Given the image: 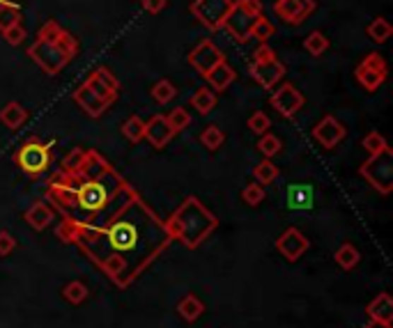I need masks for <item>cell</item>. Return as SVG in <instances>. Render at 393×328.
<instances>
[{"label":"cell","instance_id":"cell-1","mask_svg":"<svg viewBox=\"0 0 393 328\" xmlns=\"http://www.w3.org/2000/svg\"><path fill=\"white\" fill-rule=\"evenodd\" d=\"M170 243L163 221L139 193L104 225L81 230L69 239V245H76L120 289L141 278Z\"/></svg>","mask_w":393,"mask_h":328},{"label":"cell","instance_id":"cell-2","mask_svg":"<svg viewBox=\"0 0 393 328\" xmlns=\"http://www.w3.org/2000/svg\"><path fill=\"white\" fill-rule=\"evenodd\" d=\"M134 195L136 188L95 150H86L78 170H60L47 184V200L62 216L56 230L62 243L81 230L104 225Z\"/></svg>","mask_w":393,"mask_h":328},{"label":"cell","instance_id":"cell-3","mask_svg":"<svg viewBox=\"0 0 393 328\" xmlns=\"http://www.w3.org/2000/svg\"><path fill=\"white\" fill-rule=\"evenodd\" d=\"M163 227L172 241H180L184 248L196 250L209 239V234H214L218 218L198 198L191 195L170 214L168 221H163Z\"/></svg>","mask_w":393,"mask_h":328},{"label":"cell","instance_id":"cell-4","mask_svg":"<svg viewBox=\"0 0 393 328\" xmlns=\"http://www.w3.org/2000/svg\"><path fill=\"white\" fill-rule=\"evenodd\" d=\"M28 56L44 74L58 76L78 56V40L58 21H47L40 28L37 40L28 49Z\"/></svg>","mask_w":393,"mask_h":328},{"label":"cell","instance_id":"cell-5","mask_svg":"<svg viewBox=\"0 0 393 328\" xmlns=\"http://www.w3.org/2000/svg\"><path fill=\"white\" fill-rule=\"evenodd\" d=\"M51 163H53L51 145L35 138V135L21 142V147L14 152V166L25 172L30 179H40L51 168Z\"/></svg>","mask_w":393,"mask_h":328},{"label":"cell","instance_id":"cell-6","mask_svg":"<svg viewBox=\"0 0 393 328\" xmlns=\"http://www.w3.org/2000/svg\"><path fill=\"white\" fill-rule=\"evenodd\" d=\"M359 172H361V177L377 190V193L389 195L393 190V152H391V147L368 157V161L361 163Z\"/></svg>","mask_w":393,"mask_h":328},{"label":"cell","instance_id":"cell-7","mask_svg":"<svg viewBox=\"0 0 393 328\" xmlns=\"http://www.w3.org/2000/svg\"><path fill=\"white\" fill-rule=\"evenodd\" d=\"M249 71H251V78L264 90H274L283 80V76H286V67H283V62H278L276 53L267 44H260V49L253 53V62Z\"/></svg>","mask_w":393,"mask_h":328},{"label":"cell","instance_id":"cell-8","mask_svg":"<svg viewBox=\"0 0 393 328\" xmlns=\"http://www.w3.org/2000/svg\"><path fill=\"white\" fill-rule=\"evenodd\" d=\"M235 0H194L191 14L209 30H221L228 12L233 10Z\"/></svg>","mask_w":393,"mask_h":328},{"label":"cell","instance_id":"cell-9","mask_svg":"<svg viewBox=\"0 0 393 328\" xmlns=\"http://www.w3.org/2000/svg\"><path fill=\"white\" fill-rule=\"evenodd\" d=\"M387 71H389L387 60H384L380 53H368L361 65L354 69V76L363 90L375 92V90H380L384 80H387Z\"/></svg>","mask_w":393,"mask_h":328},{"label":"cell","instance_id":"cell-10","mask_svg":"<svg viewBox=\"0 0 393 328\" xmlns=\"http://www.w3.org/2000/svg\"><path fill=\"white\" fill-rule=\"evenodd\" d=\"M269 104H271V108L281 117H286V120H292V117H295L301 111V108H304L306 99H304V95H301L292 83H283L276 90V92L271 95Z\"/></svg>","mask_w":393,"mask_h":328},{"label":"cell","instance_id":"cell-11","mask_svg":"<svg viewBox=\"0 0 393 328\" xmlns=\"http://www.w3.org/2000/svg\"><path fill=\"white\" fill-rule=\"evenodd\" d=\"M86 85L97 92L102 99H106L108 104H115L117 102V95H120V80L115 78V74L108 67H97L90 71V76L86 80Z\"/></svg>","mask_w":393,"mask_h":328},{"label":"cell","instance_id":"cell-12","mask_svg":"<svg viewBox=\"0 0 393 328\" xmlns=\"http://www.w3.org/2000/svg\"><path fill=\"white\" fill-rule=\"evenodd\" d=\"M225 58H223V53H221V49L216 47V44L212 42V40H203L198 44V47L191 51V56H189V65L194 67L200 76H207L209 71H212L218 62H223Z\"/></svg>","mask_w":393,"mask_h":328},{"label":"cell","instance_id":"cell-13","mask_svg":"<svg viewBox=\"0 0 393 328\" xmlns=\"http://www.w3.org/2000/svg\"><path fill=\"white\" fill-rule=\"evenodd\" d=\"M313 12H315V0H276L274 3V14L290 25L304 23Z\"/></svg>","mask_w":393,"mask_h":328},{"label":"cell","instance_id":"cell-14","mask_svg":"<svg viewBox=\"0 0 393 328\" xmlns=\"http://www.w3.org/2000/svg\"><path fill=\"white\" fill-rule=\"evenodd\" d=\"M274 245H276V250L288 262H297L301 255H304L310 248V241L306 239L304 232L297 230V227H288V230L283 232L276 241H274Z\"/></svg>","mask_w":393,"mask_h":328},{"label":"cell","instance_id":"cell-15","mask_svg":"<svg viewBox=\"0 0 393 328\" xmlns=\"http://www.w3.org/2000/svg\"><path fill=\"white\" fill-rule=\"evenodd\" d=\"M253 23H255V16H251L249 12H244L240 5L233 3V10L228 12L225 21H223V28L230 32V37L240 44H246L251 40V30H253Z\"/></svg>","mask_w":393,"mask_h":328},{"label":"cell","instance_id":"cell-16","mask_svg":"<svg viewBox=\"0 0 393 328\" xmlns=\"http://www.w3.org/2000/svg\"><path fill=\"white\" fill-rule=\"evenodd\" d=\"M345 133L347 129L336 120L334 115H327L322 117L315 126H313V140L319 142V147H324V150H334L338 142H341L345 138Z\"/></svg>","mask_w":393,"mask_h":328},{"label":"cell","instance_id":"cell-17","mask_svg":"<svg viewBox=\"0 0 393 328\" xmlns=\"http://www.w3.org/2000/svg\"><path fill=\"white\" fill-rule=\"evenodd\" d=\"M175 138V131L166 122V115H154L152 120L145 122V140H150L154 150H163Z\"/></svg>","mask_w":393,"mask_h":328},{"label":"cell","instance_id":"cell-18","mask_svg":"<svg viewBox=\"0 0 393 328\" xmlns=\"http://www.w3.org/2000/svg\"><path fill=\"white\" fill-rule=\"evenodd\" d=\"M71 99L81 106V111H86L90 117H102L106 111H108V104L106 99H102L97 92H93L86 83L83 85H78L74 92H71Z\"/></svg>","mask_w":393,"mask_h":328},{"label":"cell","instance_id":"cell-19","mask_svg":"<svg viewBox=\"0 0 393 328\" xmlns=\"http://www.w3.org/2000/svg\"><path fill=\"white\" fill-rule=\"evenodd\" d=\"M365 315L373 322H384V324H391L393 322V298L387 291H382V294L375 296L368 308H365Z\"/></svg>","mask_w":393,"mask_h":328},{"label":"cell","instance_id":"cell-20","mask_svg":"<svg viewBox=\"0 0 393 328\" xmlns=\"http://www.w3.org/2000/svg\"><path fill=\"white\" fill-rule=\"evenodd\" d=\"M235 78H237V71L230 65H228L225 60L218 62V65L205 76V80L209 83V87L214 90V92H223V90H228V87L235 83Z\"/></svg>","mask_w":393,"mask_h":328},{"label":"cell","instance_id":"cell-21","mask_svg":"<svg viewBox=\"0 0 393 328\" xmlns=\"http://www.w3.org/2000/svg\"><path fill=\"white\" fill-rule=\"evenodd\" d=\"M25 221H28V225L33 227V230H47V227L51 225V221L56 218V212H53V207H49L47 202H35L28 212H25Z\"/></svg>","mask_w":393,"mask_h":328},{"label":"cell","instance_id":"cell-22","mask_svg":"<svg viewBox=\"0 0 393 328\" xmlns=\"http://www.w3.org/2000/svg\"><path fill=\"white\" fill-rule=\"evenodd\" d=\"M177 312H180L182 319H184V322L194 324V322H198V319H200V315L205 312V303L196 294H187L177 303Z\"/></svg>","mask_w":393,"mask_h":328},{"label":"cell","instance_id":"cell-23","mask_svg":"<svg viewBox=\"0 0 393 328\" xmlns=\"http://www.w3.org/2000/svg\"><path fill=\"white\" fill-rule=\"evenodd\" d=\"M25 120H28V111L16 102H10L7 106H3V111H0V122L12 131L19 129L21 124H25Z\"/></svg>","mask_w":393,"mask_h":328},{"label":"cell","instance_id":"cell-24","mask_svg":"<svg viewBox=\"0 0 393 328\" xmlns=\"http://www.w3.org/2000/svg\"><path fill=\"white\" fill-rule=\"evenodd\" d=\"M313 205V188L306 184H295L288 188V207L290 209H310Z\"/></svg>","mask_w":393,"mask_h":328},{"label":"cell","instance_id":"cell-25","mask_svg":"<svg viewBox=\"0 0 393 328\" xmlns=\"http://www.w3.org/2000/svg\"><path fill=\"white\" fill-rule=\"evenodd\" d=\"M191 106H194L200 115H209L216 108V92L212 87H198L196 95L191 97Z\"/></svg>","mask_w":393,"mask_h":328},{"label":"cell","instance_id":"cell-26","mask_svg":"<svg viewBox=\"0 0 393 328\" xmlns=\"http://www.w3.org/2000/svg\"><path fill=\"white\" fill-rule=\"evenodd\" d=\"M334 260H336V264L341 269H345V271H352L356 264L361 262V253L354 248L352 243H343L341 248H338L336 253H334Z\"/></svg>","mask_w":393,"mask_h":328},{"label":"cell","instance_id":"cell-27","mask_svg":"<svg viewBox=\"0 0 393 328\" xmlns=\"http://www.w3.org/2000/svg\"><path fill=\"white\" fill-rule=\"evenodd\" d=\"M21 23V7L10 0H0V32Z\"/></svg>","mask_w":393,"mask_h":328},{"label":"cell","instance_id":"cell-28","mask_svg":"<svg viewBox=\"0 0 393 328\" xmlns=\"http://www.w3.org/2000/svg\"><path fill=\"white\" fill-rule=\"evenodd\" d=\"M368 37L375 42V44H384V42H389V37L393 35V28H391V23L384 19V16H377L375 21H370L368 25Z\"/></svg>","mask_w":393,"mask_h":328},{"label":"cell","instance_id":"cell-29","mask_svg":"<svg viewBox=\"0 0 393 328\" xmlns=\"http://www.w3.org/2000/svg\"><path fill=\"white\" fill-rule=\"evenodd\" d=\"M274 32H276V28H274V23L267 19V16H264V14L255 16V23H253V30H251V40H258L260 44H267V40L274 37Z\"/></svg>","mask_w":393,"mask_h":328},{"label":"cell","instance_id":"cell-30","mask_svg":"<svg viewBox=\"0 0 393 328\" xmlns=\"http://www.w3.org/2000/svg\"><path fill=\"white\" fill-rule=\"evenodd\" d=\"M150 95H152V99H154V102H157V104L166 106V104H170L172 99L177 97V87L172 85L170 80L163 78V80H159V83L152 87V92H150Z\"/></svg>","mask_w":393,"mask_h":328},{"label":"cell","instance_id":"cell-31","mask_svg":"<svg viewBox=\"0 0 393 328\" xmlns=\"http://www.w3.org/2000/svg\"><path fill=\"white\" fill-rule=\"evenodd\" d=\"M122 133H124L127 140L141 142V140H145V122L141 120L139 115H131L129 120L122 124Z\"/></svg>","mask_w":393,"mask_h":328},{"label":"cell","instance_id":"cell-32","mask_svg":"<svg viewBox=\"0 0 393 328\" xmlns=\"http://www.w3.org/2000/svg\"><path fill=\"white\" fill-rule=\"evenodd\" d=\"M88 294L90 291L81 280H71L69 285H65V289H62V296H65V300H69L71 305H81L88 298Z\"/></svg>","mask_w":393,"mask_h":328},{"label":"cell","instance_id":"cell-33","mask_svg":"<svg viewBox=\"0 0 393 328\" xmlns=\"http://www.w3.org/2000/svg\"><path fill=\"white\" fill-rule=\"evenodd\" d=\"M276 177H278V168L274 166L271 161H267V159L260 161L258 166L253 168V179L258 181V184H264V186H267V184H271V181L276 179Z\"/></svg>","mask_w":393,"mask_h":328},{"label":"cell","instance_id":"cell-34","mask_svg":"<svg viewBox=\"0 0 393 328\" xmlns=\"http://www.w3.org/2000/svg\"><path fill=\"white\" fill-rule=\"evenodd\" d=\"M223 131L218 129V126H214V124H209V126H205L203 129V133H200V142H203V147H207L209 152H214V150H218L223 145Z\"/></svg>","mask_w":393,"mask_h":328},{"label":"cell","instance_id":"cell-35","mask_svg":"<svg viewBox=\"0 0 393 328\" xmlns=\"http://www.w3.org/2000/svg\"><path fill=\"white\" fill-rule=\"evenodd\" d=\"M304 49H306L313 58H319V56H322V53L329 49V40L324 37L322 32L315 30V32H310L308 37L304 40Z\"/></svg>","mask_w":393,"mask_h":328},{"label":"cell","instance_id":"cell-36","mask_svg":"<svg viewBox=\"0 0 393 328\" xmlns=\"http://www.w3.org/2000/svg\"><path fill=\"white\" fill-rule=\"evenodd\" d=\"M166 122H168V126L175 133H180V131H184L187 126L191 124V113L187 111V108H175V111H170L168 115H166Z\"/></svg>","mask_w":393,"mask_h":328},{"label":"cell","instance_id":"cell-37","mask_svg":"<svg viewBox=\"0 0 393 328\" xmlns=\"http://www.w3.org/2000/svg\"><path fill=\"white\" fill-rule=\"evenodd\" d=\"M258 152L262 154L264 159L276 157V154L281 152V140L276 138V135H271L269 131H267V133H262V135H260V140H258Z\"/></svg>","mask_w":393,"mask_h":328},{"label":"cell","instance_id":"cell-38","mask_svg":"<svg viewBox=\"0 0 393 328\" xmlns=\"http://www.w3.org/2000/svg\"><path fill=\"white\" fill-rule=\"evenodd\" d=\"M361 147H363L365 152H368V157H373V154H380L382 150H387L389 145H387V138H384L382 133L370 131V133L361 140Z\"/></svg>","mask_w":393,"mask_h":328},{"label":"cell","instance_id":"cell-39","mask_svg":"<svg viewBox=\"0 0 393 328\" xmlns=\"http://www.w3.org/2000/svg\"><path fill=\"white\" fill-rule=\"evenodd\" d=\"M242 200L249 207H258L262 200H264V186L258 184V181H255V184H249V186L242 190Z\"/></svg>","mask_w":393,"mask_h":328},{"label":"cell","instance_id":"cell-40","mask_svg":"<svg viewBox=\"0 0 393 328\" xmlns=\"http://www.w3.org/2000/svg\"><path fill=\"white\" fill-rule=\"evenodd\" d=\"M83 159H86V150H81V147H76V150H71L65 159H62V172H74V170H78L81 168V163H83Z\"/></svg>","mask_w":393,"mask_h":328},{"label":"cell","instance_id":"cell-41","mask_svg":"<svg viewBox=\"0 0 393 328\" xmlns=\"http://www.w3.org/2000/svg\"><path fill=\"white\" fill-rule=\"evenodd\" d=\"M269 126H271L269 115H264L262 111L253 113V115L249 117V129H251L253 133H258V135L267 133V131H269Z\"/></svg>","mask_w":393,"mask_h":328},{"label":"cell","instance_id":"cell-42","mask_svg":"<svg viewBox=\"0 0 393 328\" xmlns=\"http://www.w3.org/2000/svg\"><path fill=\"white\" fill-rule=\"evenodd\" d=\"M3 37H5L7 44H10V47H19V44L25 40V28L21 23H16V25H12V28L3 30Z\"/></svg>","mask_w":393,"mask_h":328},{"label":"cell","instance_id":"cell-43","mask_svg":"<svg viewBox=\"0 0 393 328\" xmlns=\"http://www.w3.org/2000/svg\"><path fill=\"white\" fill-rule=\"evenodd\" d=\"M14 248H16V239L7 230H3L0 232V257H7L10 253H14Z\"/></svg>","mask_w":393,"mask_h":328},{"label":"cell","instance_id":"cell-44","mask_svg":"<svg viewBox=\"0 0 393 328\" xmlns=\"http://www.w3.org/2000/svg\"><path fill=\"white\" fill-rule=\"evenodd\" d=\"M235 3L240 5L244 12H249L251 16L262 14V0H235Z\"/></svg>","mask_w":393,"mask_h":328},{"label":"cell","instance_id":"cell-45","mask_svg":"<svg viewBox=\"0 0 393 328\" xmlns=\"http://www.w3.org/2000/svg\"><path fill=\"white\" fill-rule=\"evenodd\" d=\"M168 5V0H143V10L150 14H159L163 12V7Z\"/></svg>","mask_w":393,"mask_h":328},{"label":"cell","instance_id":"cell-46","mask_svg":"<svg viewBox=\"0 0 393 328\" xmlns=\"http://www.w3.org/2000/svg\"><path fill=\"white\" fill-rule=\"evenodd\" d=\"M363 328H393V326L391 324H384V322H373V319H370V322L365 324Z\"/></svg>","mask_w":393,"mask_h":328}]
</instances>
